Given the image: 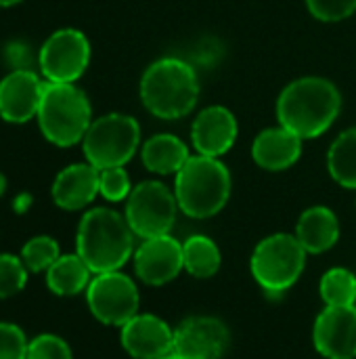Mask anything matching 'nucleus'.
Wrapping results in <instances>:
<instances>
[{
  "instance_id": "2f4dec72",
  "label": "nucleus",
  "mask_w": 356,
  "mask_h": 359,
  "mask_svg": "<svg viewBox=\"0 0 356 359\" xmlns=\"http://www.w3.org/2000/svg\"><path fill=\"white\" fill-rule=\"evenodd\" d=\"M29 206H31V196H29V194H19V196L13 200V210H15L17 215L27 212Z\"/></svg>"
},
{
  "instance_id": "7c9ffc66",
  "label": "nucleus",
  "mask_w": 356,
  "mask_h": 359,
  "mask_svg": "<svg viewBox=\"0 0 356 359\" xmlns=\"http://www.w3.org/2000/svg\"><path fill=\"white\" fill-rule=\"evenodd\" d=\"M34 55H31V48L29 44L21 42V40H13L4 46V63L10 67V72H17V69H31L34 65Z\"/></svg>"
},
{
  "instance_id": "f257e3e1",
  "label": "nucleus",
  "mask_w": 356,
  "mask_h": 359,
  "mask_svg": "<svg viewBox=\"0 0 356 359\" xmlns=\"http://www.w3.org/2000/svg\"><path fill=\"white\" fill-rule=\"evenodd\" d=\"M342 111L338 86L321 76H304L290 82L277 99V120L302 141L327 133Z\"/></svg>"
},
{
  "instance_id": "7ed1b4c3",
  "label": "nucleus",
  "mask_w": 356,
  "mask_h": 359,
  "mask_svg": "<svg viewBox=\"0 0 356 359\" xmlns=\"http://www.w3.org/2000/svg\"><path fill=\"white\" fill-rule=\"evenodd\" d=\"M76 248L92 273L120 271L134 255V231L124 215L111 208H92L78 225Z\"/></svg>"
},
{
  "instance_id": "423d86ee",
  "label": "nucleus",
  "mask_w": 356,
  "mask_h": 359,
  "mask_svg": "<svg viewBox=\"0 0 356 359\" xmlns=\"http://www.w3.org/2000/svg\"><path fill=\"white\" fill-rule=\"evenodd\" d=\"M306 255L296 236L273 233L254 248L250 269L264 292L281 294L300 280L306 267Z\"/></svg>"
},
{
  "instance_id": "b1692460",
  "label": "nucleus",
  "mask_w": 356,
  "mask_h": 359,
  "mask_svg": "<svg viewBox=\"0 0 356 359\" xmlns=\"http://www.w3.org/2000/svg\"><path fill=\"white\" fill-rule=\"evenodd\" d=\"M319 292L325 301V307L356 305V276L350 269L334 267L321 278Z\"/></svg>"
},
{
  "instance_id": "473e14b6",
  "label": "nucleus",
  "mask_w": 356,
  "mask_h": 359,
  "mask_svg": "<svg viewBox=\"0 0 356 359\" xmlns=\"http://www.w3.org/2000/svg\"><path fill=\"white\" fill-rule=\"evenodd\" d=\"M6 191V177L0 172V198H2V194Z\"/></svg>"
},
{
  "instance_id": "6e6552de",
  "label": "nucleus",
  "mask_w": 356,
  "mask_h": 359,
  "mask_svg": "<svg viewBox=\"0 0 356 359\" xmlns=\"http://www.w3.org/2000/svg\"><path fill=\"white\" fill-rule=\"evenodd\" d=\"M178 202L174 191L162 181H143L132 187L126 200V221L134 236L149 240L157 236H168L178 212Z\"/></svg>"
},
{
  "instance_id": "c756f323",
  "label": "nucleus",
  "mask_w": 356,
  "mask_h": 359,
  "mask_svg": "<svg viewBox=\"0 0 356 359\" xmlns=\"http://www.w3.org/2000/svg\"><path fill=\"white\" fill-rule=\"evenodd\" d=\"M25 334L19 326L0 322V359H27Z\"/></svg>"
},
{
  "instance_id": "0eeeda50",
  "label": "nucleus",
  "mask_w": 356,
  "mask_h": 359,
  "mask_svg": "<svg viewBox=\"0 0 356 359\" xmlns=\"http://www.w3.org/2000/svg\"><path fill=\"white\" fill-rule=\"evenodd\" d=\"M141 145V126L128 114H105L88 126L82 149L94 168L126 166Z\"/></svg>"
},
{
  "instance_id": "39448f33",
  "label": "nucleus",
  "mask_w": 356,
  "mask_h": 359,
  "mask_svg": "<svg viewBox=\"0 0 356 359\" xmlns=\"http://www.w3.org/2000/svg\"><path fill=\"white\" fill-rule=\"evenodd\" d=\"M36 118L46 141L57 147H71L84 139L92 124V107L86 93L76 84L44 82Z\"/></svg>"
},
{
  "instance_id": "2eb2a0df",
  "label": "nucleus",
  "mask_w": 356,
  "mask_h": 359,
  "mask_svg": "<svg viewBox=\"0 0 356 359\" xmlns=\"http://www.w3.org/2000/svg\"><path fill=\"white\" fill-rule=\"evenodd\" d=\"M124 351L134 359H159L172 353L174 330L157 316L136 313L122 326Z\"/></svg>"
},
{
  "instance_id": "cd10ccee",
  "label": "nucleus",
  "mask_w": 356,
  "mask_h": 359,
  "mask_svg": "<svg viewBox=\"0 0 356 359\" xmlns=\"http://www.w3.org/2000/svg\"><path fill=\"white\" fill-rule=\"evenodd\" d=\"M311 15L325 23H338L356 13V0H306Z\"/></svg>"
},
{
  "instance_id": "412c9836",
  "label": "nucleus",
  "mask_w": 356,
  "mask_h": 359,
  "mask_svg": "<svg viewBox=\"0 0 356 359\" xmlns=\"http://www.w3.org/2000/svg\"><path fill=\"white\" fill-rule=\"evenodd\" d=\"M90 269L76 255H61L48 269H46V286L57 297H73L80 294L90 284Z\"/></svg>"
},
{
  "instance_id": "4be33fe9",
  "label": "nucleus",
  "mask_w": 356,
  "mask_h": 359,
  "mask_svg": "<svg viewBox=\"0 0 356 359\" xmlns=\"http://www.w3.org/2000/svg\"><path fill=\"white\" fill-rule=\"evenodd\" d=\"M183 261L187 273L197 280H208L216 276L222 263L218 244L208 236H191L183 242Z\"/></svg>"
},
{
  "instance_id": "a211bd4d",
  "label": "nucleus",
  "mask_w": 356,
  "mask_h": 359,
  "mask_svg": "<svg viewBox=\"0 0 356 359\" xmlns=\"http://www.w3.org/2000/svg\"><path fill=\"white\" fill-rule=\"evenodd\" d=\"M99 175L90 162H80L63 168L52 183V200L63 210H82L99 196Z\"/></svg>"
},
{
  "instance_id": "9b49d317",
  "label": "nucleus",
  "mask_w": 356,
  "mask_h": 359,
  "mask_svg": "<svg viewBox=\"0 0 356 359\" xmlns=\"http://www.w3.org/2000/svg\"><path fill=\"white\" fill-rule=\"evenodd\" d=\"M231 334L225 322L210 316H193L174 328L172 355L176 359H220Z\"/></svg>"
},
{
  "instance_id": "bb28decb",
  "label": "nucleus",
  "mask_w": 356,
  "mask_h": 359,
  "mask_svg": "<svg viewBox=\"0 0 356 359\" xmlns=\"http://www.w3.org/2000/svg\"><path fill=\"white\" fill-rule=\"evenodd\" d=\"M132 191L130 177L124 166H113V168H103L99 175V194L109 200V202H122L128 200Z\"/></svg>"
},
{
  "instance_id": "f03ea898",
  "label": "nucleus",
  "mask_w": 356,
  "mask_h": 359,
  "mask_svg": "<svg viewBox=\"0 0 356 359\" xmlns=\"http://www.w3.org/2000/svg\"><path fill=\"white\" fill-rule=\"evenodd\" d=\"M138 93L145 109L155 118L180 120L199 101V78L185 59L162 57L145 69Z\"/></svg>"
},
{
  "instance_id": "f8f14e48",
  "label": "nucleus",
  "mask_w": 356,
  "mask_h": 359,
  "mask_svg": "<svg viewBox=\"0 0 356 359\" xmlns=\"http://www.w3.org/2000/svg\"><path fill=\"white\" fill-rule=\"evenodd\" d=\"M313 343L325 359H356V305L325 307L315 320Z\"/></svg>"
},
{
  "instance_id": "4468645a",
  "label": "nucleus",
  "mask_w": 356,
  "mask_h": 359,
  "mask_svg": "<svg viewBox=\"0 0 356 359\" xmlns=\"http://www.w3.org/2000/svg\"><path fill=\"white\" fill-rule=\"evenodd\" d=\"M239 124L235 114L225 105H210L197 114L191 126V143L199 156L222 158L235 145Z\"/></svg>"
},
{
  "instance_id": "20e7f679",
  "label": "nucleus",
  "mask_w": 356,
  "mask_h": 359,
  "mask_svg": "<svg viewBox=\"0 0 356 359\" xmlns=\"http://www.w3.org/2000/svg\"><path fill=\"white\" fill-rule=\"evenodd\" d=\"M174 196L187 217L210 219L231 198V172L220 158L195 154L176 172Z\"/></svg>"
},
{
  "instance_id": "9d476101",
  "label": "nucleus",
  "mask_w": 356,
  "mask_h": 359,
  "mask_svg": "<svg viewBox=\"0 0 356 359\" xmlns=\"http://www.w3.org/2000/svg\"><path fill=\"white\" fill-rule=\"evenodd\" d=\"M90 313L107 326H124L138 313V288L120 271L97 273L86 288Z\"/></svg>"
},
{
  "instance_id": "ddd939ff",
  "label": "nucleus",
  "mask_w": 356,
  "mask_h": 359,
  "mask_svg": "<svg viewBox=\"0 0 356 359\" xmlns=\"http://www.w3.org/2000/svg\"><path fill=\"white\" fill-rule=\"evenodd\" d=\"M185 269L183 242L168 236L143 240L134 252V271L149 286H164Z\"/></svg>"
},
{
  "instance_id": "a878e982",
  "label": "nucleus",
  "mask_w": 356,
  "mask_h": 359,
  "mask_svg": "<svg viewBox=\"0 0 356 359\" xmlns=\"http://www.w3.org/2000/svg\"><path fill=\"white\" fill-rule=\"evenodd\" d=\"M27 284V267L21 257L0 255V299H10Z\"/></svg>"
},
{
  "instance_id": "1a4fd4ad",
  "label": "nucleus",
  "mask_w": 356,
  "mask_h": 359,
  "mask_svg": "<svg viewBox=\"0 0 356 359\" xmlns=\"http://www.w3.org/2000/svg\"><path fill=\"white\" fill-rule=\"evenodd\" d=\"M90 63V42L84 32L73 27L57 29L46 38L38 53V65L46 82L73 84Z\"/></svg>"
},
{
  "instance_id": "5701e85b",
  "label": "nucleus",
  "mask_w": 356,
  "mask_h": 359,
  "mask_svg": "<svg viewBox=\"0 0 356 359\" xmlns=\"http://www.w3.org/2000/svg\"><path fill=\"white\" fill-rule=\"evenodd\" d=\"M327 168L338 185L356 189V126L336 137L327 151Z\"/></svg>"
},
{
  "instance_id": "72a5a7b5",
  "label": "nucleus",
  "mask_w": 356,
  "mask_h": 359,
  "mask_svg": "<svg viewBox=\"0 0 356 359\" xmlns=\"http://www.w3.org/2000/svg\"><path fill=\"white\" fill-rule=\"evenodd\" d=\"M21 0H0V6H13V4H19Z\"/></svg>"
},
{
  "instance_id": "dca6fc26",
  "label": "nucleus",
  "mask_w": 356,
  "mask_h": 359,
  "mask_svg": "<svg viewBox=\"0 0 356 359\" xmlns=\"http://www.w3.org/2000/svg\"><path fill=\"white\" fill-rule=\"evenodd\" d=\"M44 93V82L31 69L8 72L0 80V118L23 124L36 118Z\"/></svg>"
},
{
  "instance_id": "c85d7f7f",
  "label": "nucleus",
  "mask_w": 356,
  "mask_h": 359,
  "mask_svg": "<svg viewBox=\"0 0 356 359\" xmlns=\"http://www.w3.org/2000/svg\"><path fill=\"white\" fill-rule=\"evenodd\" d=\"M27 359H73L69 345L55 334H40L27 347Z\"/></svg>"
},
{
  "instance_id": "f3484780",
  "label": "nucleus",
  "mask_w": 356,
  "mask_h": 359,
  "mask_svg": "<svg viewBox=\"0 0 356 359\" xmlns=\"http://www.w3.org/2000/svg\"><path fill=\"white\" fill-rule=\"evenodd\" d=\"M302 143L304 141L296 133L277 124L258 133L252 143V158L260 168L269 172H281L300 160Z\"/></svg>"
},
{
  "instance_id": "393cba45",
  "label": "nucleus",
  "mask_w": 356,
  "mask_h": 359,
  "mask_svg": "<svg viewBox=\"0 0 356 359\" xmlns=\"http://www.w3.org/2000/svg\"><path fill=\"white\" fill-rule=\"evenodd\" d=\"M61 257L59 244L48 236H36L21 248V261L31 273H40L48 269Z\"/></svg>"
},
{
  "instance_id": "aec40b11",
  "label": "nucleus",
  "mask_w": 356,
  "mask_h": 359,
  "mask_svg": "<svg viewBox=\"0 0 356 359\" xmlns=\"http://www.w3.org/2000/svg\"><path fill=\"white\" fill-rule=\"evenodd\" d=\"M141 158L145 168L155 175H176L191 158V151L180 137L170 133H159L145 141L141 149Z\"/></svg>"
},
{
  "instance_id": "6ab92c4d",
  "label": "nucleus",
  "mask_w": 356,
  "mask_h": 359,
  "mask_svg": "<svg viewBox=\"0 0 356 359\" xmlns=\"http://www.w3.org/2000/svg\"><path fill=\"white\" fill-rule=\"evenodd\" d=\"M302 248L311 255L332 250L340 240V221L327 206H311L298 219L296 233Z\"/></svg>"
},
{
  "instance_id": "f704fd0d",
  "label": "nucleus",
  "mask_w": 356,
  "mask_h": 359,
  "mask_svg": "<svg viewBox=\"0 0 356 359\" xmlns=\"http://www.w3.org/2000/svg\"><path fill=\"white\" fill-rule=\"evenodd\" d=\"M159 359H176V358H174V355L170 353V355H164V358H159Z\"/></svg>"
}]
</instances>
